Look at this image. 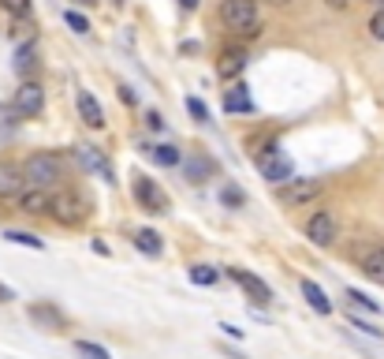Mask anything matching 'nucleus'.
<instances>
[{
    "label": "nucleus",
    "instance_id": "4468645a",
    "mask_svg": "<svg viewBox=\"0 0 384 359\" xmlns=\"http://www.w3.org/2000/svg\"><path fill=\"white\" fill-rule=\"evenodd\" d=\"M179 169H183V180H191V183H205V180H213V172H216V165L205 154H186L179 161Z\"/></svg>",
    "mask_w": 384,
    "mask_h": 359
},
{
    "label": "nucleus",
    "instance_id": "393cba45",
    "mask_svg": "<svg viewBox=\"0 0 384 359\" xmlns=\"http://www.w3.org/2000/svg\"><path fill=\"white\" fill-rule=\"evenodd\" d=\"M191 281L198 288H209V285H216V281H221V274H216L213 266H191Z\"/></svg>",
    "mask_w": 384,
    "mask_h": 359
},
{
    "label": "nucleus",
    "instance_id": "2eb2a0df",
    "mask_svg": "<svg viewBox=\"0 0 384 359\" xmlns=\"http://www.w3.org/2000/svg\"><path fill=\"white\" fill-rule=\"evenodd\" d=\"M358 269L366 274L373 285H384V247H366V251H358Z\"/></svg>",
    "mask_w": 384,
    "mask_h": 359
},
{
    "label": "nucleus",
    "instance_id": "2f4dec72",
    "mask_svg": "<svg viewBox=\"0 0 384 359\" xmlns=\"http://www.w3.org/2000/svg\"><path fill=\"white\" fill-rule=\"evenodd\" d=\"M142 120H146V127H149V132H164V116H161V113H153V108H149V113L142 116Z\"/></svg>",
    "mask_w": 384,
    "mask_h": 359
},
{
    "label": "nucleus",
    "instance_id": "aec40b11",
    "mask_svg": "<svg viewBox=\"0 0 384 359\" xmlns=\"http://www.w3.org/2000/svg\"><path fill=\"white\" fill-rule=\"evenodd\" d=\"M12 68H15L19 75L38 71V45H34V41H27V45H19V49H15V64H12Z\"/></svg>",
    "mask_w": 384,
    "mask_h": 359
},
{
    "label": "nucleus",
    "instance_id": "6ab92c4d",
    "mask_svg": "<svg viewBox=\"0 0 384 359\" xmlns=\"http://www.w3.org/2000/svg\"><path fill=\"white\" fill-rule=\"evenodd\" d=\"M224 108L228 113H254V97L246 86H232V90H224Z\"/></svg>",
    "mask_w": 384,
    "mask_h": 359
},
{
    "label": "nucleus",
    "instance_id": "bb28decb",
    "mask_svg": "<svg viewBox=\"0 0 384 359\" xmlns=\"http://www.w3.org/2000/svg\"><path fill=\"white\" fill-rule=\"evenodd\" d=\"M0 8H4V12H12L15 19H27L30 12H34V0H0Z\"/></svg>",
    "mask_w": 384,
    "mask_h": 359
},
{
    "label": "nucleus",
    "instance_id": "dca6fc26",
    "mask_svg": "<svg viewBox=\"0 0 384 359\" xmlns=\"http://www.w3.org/2000/svg\"><path fill=\"white\" fill-rule=\"evenodd\" d=\"M75 105H79V116H82L86 127H105V108H101V101H97L90 90H79Z\"/></svg>",
    "mask_w": 384,
    "mask_h": 359
},
{
    "label": "nucleus",
    "instance_id": "423d86ee",
    "mask_svg": "<svg viewBox=\"0 0 384 359\" xmlns=\"http://www.w3.org/2000/svg\"><path fill=\"white\" fill-rule=\"evenodd\" d=\"M336 232H339V225H336L332 210H313L306 217V239H310L313 247H332Z\"/></svg>",
    "mask_w": 384,
    "mask_h": 359
},
{
    "label": "nucleus",
    "instance_id": "f3484780",
    "mask_svg": "<svg viewBox=\"0 0 384 359\" xmlns=\"http://www.w3.org/2000/svg\"><path fill=\"white\" fill-rule=\"evenodd\" d=\"M19 210L23 213H49L52 210V195H49V188H30V191H23L19 195Z\"/></svg>",
    "mask_w": 384,
    "mask_h": 359
},
{
    "label": "nucleus",
    "instance_id": "4be33fe9",
    "mask_svg": "<svg viewBox=\"0 0 384 359\" xmlns=\"http://www.w3.org/2000/svg\"><path fill=\"white\" fill-rule=\"evenodd\" d=\"M135 247H138L142 255H149V258H157V255L164 251L161 236L153 232V228H138V232H135Z\"/></svg>",
    "mask_w": 384,
    "mask_h": 359
},
{
    "label": "nucleus",
    "instance_id": "9b49d317",
    "mask_svg": "<svg viewBox=\"0 0 384 359\" xmlns=\"http://www.w3.org/2000/svg\"><path fill=\"white\" fill-rule=\"evenodd\" d=\"M27 188V172L23 165H12V161H0V202L4 199H19Z\"/></svg>",
    "mask_w": 384,
    "mask_h": 359
},
{
    "label": "nucleus",
    "instance_id": "f704fd0d",
    "mask_svg": "<svg viewBox=\"0 0 384 359\" xmlns=\"http://www.w3.org/2000/svg\"><path fill=\"white\" fill-rule=\"evenodd\" d=\"M221 330H224L228 337H235V341H239V337H243V330H239V325H232V322H221Z\"/></svg>",
    "mask_w": 384,
    "mask_h": 359
},
{
    "label": "nucleus",
    "instance_id": "0eeeda50",
    "mask_svg": "<svg viewBox=\"0 0 384 359\" xmlns=\"http://www.w3.org/2000/svg\"><path fill=\"white\" fill-rule=\"evenodd\" d=\"M41 108H45V90H41L34 79H27V83L15 90V97H12V113H19V116H38Z\"/></svg>",
    "mask_w": 384,
    "mask_h": 359
},
{
    "label": "nucleus",
    "instance_id": "7ed1b4c3",
    "mask_svg": "<svg viewBox=\"0 0 384 359\" xmlns=\"http://www.w3.org/2000/svg\"><path fill=\"white\" fill-rule=\"evenodd\" d=\"M49 213L57 217L60 225L75 228V225H82L86 217L94 213V202L86 199L82 191H75V188H64L60 195H52V210H49Z\"/></svg>",
    "mask_w": 384,
    "mask_h": 359
},
{
    "label": "nucleus",
    "instance_id": "c756f323",
    "mask_svg": "<svg viewBox=\"0 0 384 359\" xmlns=\"http://www.w3.org/2000/svg\"><path fill=\"white\" fill-rule=\"evenodd\" d=\"M186 108H191V116L198 120V124H209V108H205L198 97H186Z\"/></svg>",
    "mask_w": 384,
    "mask_h": 359
},
{
    "label": "nucleus",
    "instance_id": "cd10ccee",
    "mask_svg": "<svg viewBox=\"0 0 384 359\" xmlns=\"http://www.w3.org/2000/svg\"><path fill=\"white\" fill-rule=\"evenodd\" d=\"M64 23H68L75 34H90V23H86V15H79L75 8H68V12H64Z\"/></svg>",
    "mask_w": 384,
    "mask_h": 359
},
{
    "label": "nucleus",
    "instance_id": "72a5a7b5",
    "mask_svg": "<svg viewBox=\"0 0 384 359\" xmlns=\"http://www.w3.org/2000/svg\"><path fill=\"white\" fill-rule=\"evenodd\" d=\"M119 101H127V105H135L138 97H135V90H131V86H119Z\"/></svg>",
    "mask_w": 384,
    "mask_h": 359
},
{
    "label": "nucleus",
    "instance_id": "473e14b6",
    "mask_svg": "<svg viewBox=\"0 0 384 359\" xmlns=\"http://www.w3.org/2000/svg\"><path fill=\"white\" fill-rule=\"evenodd\" d=\"M350 325H358V330H362V333H369V337H381V330H373L369 322H362V318H358V314H350Z\"/></svg>",
    "mask_w": 384,
    "mask_h": 359
},
{
    "label": "nucleus",
    "instance_id": "f8f14e48",
    "mask_svg": "<svg viewBox=\"0 0 384 359\" xmlns=\"http://www.w3.org/2000/svg\"><path fill=\"white\" fill-rule=\"evenodd\" d=\"M246 49H239V45H228L221 57H216V75L221 79H239L243 75V68H246Z\"/></svg>",
    "mask_w": 384,
    "mask_h": 359
},
{
    "label": "nucleus",
    "instance_id": "f257e3e1",
    "mask_svg": "<svg viewBox=\"0 0 384 359\" xmlns=\"http://www.w3.org/2000/svg\"><path fill=\"white\" fill-rule=\"evenodd\" d=\"M23 172H27V183L30 188H60L68 180V161L52 150H41V154H30L23 161Z\"/></svg>",
    "mask_w": 384,
    "mask_h": 359
},
{
    "label": "nucleus",
    "instance_id": "a878e982",
    "mask_svg": "<svg viewBox=\"0 0 384 359\" xmlns=\"http://www.w3.org/2000/svg\"><path fill=\"white\" fill-rule=\"evenodd\" d=\"M75 352H79L82 359H112V356H108V348L94 344V341H75Z\"/></svg>",
    "mask_w": 384,
    "mask_h": 359
},
{
    "label": "nucleus",
    "instance_id": "b1692460",
    "mask_svg": "<svg viewBox=\"0 0 384 359\" xmlns=\"http://www.w3.org/2000/svg\"><path fill=\"white\" fill-rule=\"evenodd\" d=\"M4 239H12L19 247H34V251H45V239H38L34 232H19V228H4Z\"/></svg>",
    "mask_w": 384,
    "mask_h": 359
},
{
    "label": "nucleus",
    "instance_id": "412c9836",
    "mask_svg": "<svg viewBox=\"0 0 384 359\" xmlns=\"http://www.w3.org/2000/svg\"><path fill=\"white\" fill-rule=\"evenodd\" d=\"M146 154H149L153 161H157V165H164V169H175V165H179V161H183V154H179V150H175L172 143H157V146H146Z\"/></svg>",
    "mask_w": 384,
    "mask_h": 359
},
{
    "label": "nucleus",
    "instance_id": "ea45409f",
    "mask_svg": "<svg viewBox=\"0 0 384 359\" xmlns=\"http://www.w3.org/2000/svg\"><path fill=\"white\" fill-rule=\"evenodd\" d=\"M79 4H97V0H79Z\"/></svg>",
    "mask_w": 384,
    "mask_h": 359
},
{
    "label": "nucleus",
    "instance_id": "5701e85b",
    "mask_svg": "<svg viewBox=\"0 0 384 359\" xmlns=\"http://www.w3.org/2000/svg\"><path fill=\"white\" fill-rule=\"evenodd\" d=\"M216 199H221L228 210H243V202H246V191L243 188H235V183H224L221 191H216Z\"/></svg>",
    "mask_w": 384,
    "mask_h": 359
},
{
    "label": "nucleus",
    "instance_id": "20e7f679",
    "mask_svg": "<svg viewBox=\"0 0 384 359\" xmlns=\"http://www.w3.org/2000/svg\"><path fill=\"white\" fill-rule=\"evenodd\" d=\"M131 188H135V199H138L142 210H149V213H172V199H168V191H164L157 180L135 176V180H131Z\"/></svg>",
    "mask_w": 384,
    "mask_h": 359
},
{
    "label": "nucleus",
    "instance_id": "9d476101",
    "mask_svg": "<svg viewBox=\"0 0 384 359\" xmlns=\"http://www.w3.org/2000/svg\"><path fill=\"white\" fill-rule=\"evenodd\" d=\"M30 318H34V325H41V330H49V333H60L64 325H68L64 311L57 307V303H49V300L30 303Z\"/></svg>",
    "mask_w": 384,
    "mask_h": 359
},
{
    "label": "nucleus",
    "instance_id": "c85d7f7f",
    "mask_svg": "<svg viewBox=\"0 0 384 359\" xmlns=\"http://www.w3.org/2000/svg\"><path fill=\"white\" fill-rule=\"evenodd\" d=\"M347 300H350V303H358V307H366L369 314H381V303H377V300H369V296H362L358 288H350V292H347Z\"/></svg>",
    "mask_w": 384,
    "mask_h": 359
},
{
    "label": "nucleus",
    "instance_id": "4c0bfd02",
    "mask_svg": "<svg viewBox=\"0 0 384 359\" xmlns=\"http://www.w3.org/2000/svg\"><path fill=\"white\" fill-rule=\"evenodd\" d=\"M325 4H328V8H347L350 0H325Z\"/></svg>",
    "mask_w": 384,
    "mask_h": 359
},
{
    "label": "nucleus",
    "instance_id": "ddd939ff",
    "mask_svg": "<svg viewBox=\"0 0 384 359\" xmlns=\"http://www.w3.org/2000/svg\"><path fill=\"white\" fill-rule=\"evenodd\" d=\"M75 157L82 161L86 172H97L101 180H116V172H112V165H108V157H105L97 146H75Z\"/></svg>",
    "mask_w": 384,
    "mask_h": 359
},
{
    "label": "nucleus",
    "instance_id": "a211bd4d",
    "mask_svg": "<svg viewBox=\"0 0 384 359\" xmlns=\"http://www.w3.org/2000/svg\"><path fill=\"white\" fill-rule=\"evenodd\" d=\"M299 288H302V296H306V303L317 311V314H332V300L325 296V288L317 285V281H310V277H302L299 281Z\"/></svg>",
    "mask_w": 384,
    "mask_h": 359
},
{
    "label": "nucleus",
    "instance_id": "39448f33",
    "mask_svg": "<svg viewBox=\"0 0 384 359\" xmlns=\"http://www.w3.org/2000/svg\"><path fill=\"white\" fill-rule=\"evenodd\" d=\"M325 191V180H317V176H291L288 183H280V202L283 206H306V202H313L317 195Z\"/></svg>",
    "mask_w": 384,
    "mask_h": 359
},
{
    "label": "nucleus",
    "instance_id": "58836bf2",
    "mask_svg": "<svg viewBox=\"0 0 384 359\" xmlns=\"http://www.w3.org/2000/svg\"><path fill=\"white\" fill-rule=\"evenodd\" d=\"M369 4H377V8H384V0H369Z\"/></svg>",
    "mask_w": 384,
    "mask_h": 359
},
{
    "label": "nucleus",
    "instance_id": "7c9ffc66",
    "mask_svg": "<svg viewBox=\"0 0 384 359\" xmlns=\"http://www.w3.org/2000/svg\"><path fill=\"white\" fill-rule=\"evenodd\" d=\"M369 34L377 38V41H384V8H381V12L369 19Z\"/></svg>",
    "mask_w": 384,
    "mask_h": 359
},
{
    "label": "nucleus",
    "instance_id": "f03ea898",
    "mask_svg": "<svg viewBox=\"0 0 384 359\" xmlns=\"http://www.w3.org/2000/svg\"><path fill=\"white\" fill-rule=\"evenodd\" d=\"M221 23L239 38L261 34V12H258L254 0H221Z\"/></svg>",
    "mask_w": 384,
    "mask_h": 359
},
{
    "label": "nucleus",
    "instance_id": "1a4fd4ad",
    "mask_svg": "<svg viewBox=\"0 0 384 359\" xmlns=\"http://www.w3.org/2000/svg\"><path fill=\"white\" fill-rule=\"evenodd\" d=\"M258 169H261V176H265L269 183H288L295 176V161L288 154H280V150H272V154L265 157H258Z\"/></svg>",
    "mask_w": 384,
    "mask_h": 359
},
{
    "label": "nucleus",
    "instance_id": "6e6552de",
    "mask_svg": "<svg viewBox=\"0 0 384 359\" xmlns=\"http://www.w3.org/2000/svg\"><path fill=\"white\" fill-rule=\"evenodd\" d=\"M232 281L246 292V300H250V303H258V307L272 303V288H269L265 281H261V277L254 274V269H232Z\"/></svg>",
    "mask_w": 384,
    "mask_h": 359
},
{
    "label": "nucleus",
    "instance_id": "e433bc0d",
    "mask_svg": "<svg viewBox=\"0 0 384 359\" xmlns=\"http://www.w3.org/2000/svg\"><path fill=\"white\" fill-rule=\"evenodd\" d=\"M8 300H12V288H8V285H0V303H8Z\"/></svg>",
    "mask_w": 384,
    "mask_h": 359
},
{
    "label": "nucleus",
    "instance_id": "c9c22d12",
    "mask_svg": "<svg viewBox=\"0 0 384 359\" xmlns=\"http://www.w3.org/2000/svg\"><path fill=\"white\" fill-rule=\"evenodd\" d=\"M179 8H183V12H194V8H198V0H179Z\"/></svg>",
    "mask_w": 384,
    "mask_h": 359
}]
</instances>
